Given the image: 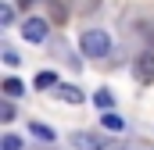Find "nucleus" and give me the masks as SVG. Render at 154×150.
I'll return each mask as SVG.
<instances>
[{"mask_svg": "<svg viewBox=\"0 0 154 150\" xmlns=\"http://www.w3.org/2000/svg\"><path fill=\"white\" fill-rule=\"evenodd\" d=\"M79 50H82L90 61H100V57H108V50H111V36H108L104 29H82Z\"/></svg>", "mask_w": 154, "mask_h": 150, "instance_id": "nucleus-1", "label": "nucleus"}, {"mask_svg": "<svg viewBox=\"0 0 154 150\" xmlns=\"http://www.w3.org/2000/svg\"><path fill=\"white\" fill-rule=\"evenodd\" d=\"M133 75H136V82H143V86H151V82H154V50H147V54L136 57Z\"/></svg>", "mask_w": 154, "mask_h": 150, "instance_id": "nucleus-2", "label": "nucleus"}, {"mask_svg": "<svg viewBox=\"0 0 154 150\" xmlns=\"http://www.w3.org/2000/svg\"><path fill=\"white\" fill-rule=\"evenodd\" d=\"M22 36L29 39V43H43V39H47V22H43V18H32V14H29V18L22 22Z\"/></svg>", "mask_w": 154, "mask_h": 150, "instance_id": "nucleus-3", "label": "nucleus"}, {"mask_svg": "<svg viewBox=\"0 0 154 150\" xmlns=\"http://www.w3.org/2000/svg\"><path fill=\"white\" fill-rule=\"evenodd\" d=\"M72 147L75 150H104V136H97V132H72Z\"/></svg>", "mask_w": 154, "mask_h": 150, "instance_id": "nucleus-4", "label": "nucleus"}, {"mask_svg": "<svg viewBox=\"0 0 154 150\" xmlns=\"http://www.w3.org/2000/svg\"><path fill=\"white\" fill-rule=\"evenodd\" d=\"M54 97H57L61 104H86V97H82V89H79V86H68V82H61V86L54 89Z\"/></svg>", "mask_w": 154, "mask_h": 150, "instance_id": "nucleus-5", "label": "nucleus"}, {"mask_svg": "<svg viewBox=\"0 0 154 150\" xmlns=\"http://www.w3.org/2000/svg\"><path fill=\"white\" fill-rule=\"evenodd\" d=\"M29 132H32L36 140H43V143H54V136H57V132H54L50 125H43V122H29Z\"/></svg>", "mask_w": 154, "mask_h": 150, "instance_id": "nucleus-6", "label": "nucleus"}, {"mask_svg": "<svg viewBox=\"0 0 154 150\" xmlns=\"http://www.w3.org/2000/svg\"><path fill=\"white\" fill-rule=\"evenodd\" d=\"M93 104H97L100 111L108 114L111 107H115V97H111V89H97V93H93Z\"/></svg>", "mask_w": 154, "mask_h": 150, "instance_id": "nucleus-7", "label": "nucleus"}, {"mask_svg": "<svg viewBox=\"0 0 154 150\" xmlns=\"http://www.w3.org/2000/svg\"><path fill=\"white\" fill-rule=\"evenodd\" d=\"M100 125H104L108 132H122V129H125V122H122L115 111H108V114H104V118H100Z\"/></svg>", "mask_w": 154, "mask_h": 150, "instance_id": "nucleus-8", "label": "nucleus"}, {"mask_svg": "<svg viewBox=\"0 0 154 150\" xmlns=\"http://www.w3.org/2000/svg\"><path fill=\"white\" fill-rule=\"evenodd\" d=\"M61 82H57V75L54 72H39L36 75V89H57Z\"/></svg>", "mask_w": 154, "mask_h": 150, "instance_id": "nucleus-9", "label": "nucleus"}, {"mask_svg": "<svg viewBox=\"0 0 154 150\" xmlns=\"http://www.w3.org/2000/svg\"><path fill=\"white\" fill-rule=\"evenodd\" d=\"M4 93H7V97H22V93H25L22 79H7V82H4Z\"/></svg>", "mask_w": 154, "mask_h": 150, "instance_id": "nucleus-10", "label": "nucleus"}, {"mask_svg": "<svg viewBox=\"0 0 154 150\" xmlns=\"http://www.w3.org/2000/svg\"><path fill=\"white\" fill-rule=\"evenodd\" d=\"M50 18H54L57 25H61V22H68V18H65V4H61V0H50Z\"/></svg>", "mask_w": 154, "mask_h": 150, "instance_id": "nucleus-11", "label": "nucleus"}, {"mask_svg": "<svg viewBox=\"0 0 154 150\" xmlns=\"http://www.w3.org/2000/svg\"><path fill=\"white\" fill-rule=\"evenodd\" d=\"M14 22V7L11 4H0V25H11Z\"/></svg>", "mask_w": 154, "mask_h": 150, "instance_id": "nucleus-12", "label": "nucleus"}, {"mask_svg": "<svg viewBox=\"0 0 154 150\" xmlns=\"http://www.w3.org/2000/svg\"><path fill=\"white\" fill-rule=\"evenodd\" d=\"M75 7L82 11V14H90V11H97V7H100V0H75Z\"/></svg>", "mask_w": 154, "mask_h": 150, "instance_id": "nucleus-13", "label": "nucleus"}, {"mask_svg": "<svg viewBox=\"0 0 154 150\" xmlns=\"http://www.w3.org/2000/svg\"><path fill=\"white\" fill-rule=\"evenodd\" d=\"M0 147H4V150H22V140H18V136H11V132H7V136H4V143H0Z\"/></svg>", "mask_w": 154, "mask_h": 150, "instance_id": "nucleus-14", "label": "nucleus"}, {"mask_svg": "<svg viewBox=\"0 0 154 150\" xmlns=\"http://www.w3.org/2000/svg\"><path fill=\"white\" fill-rule=\"evenodd\" d=\"M11 118H14V107H11V104H4V111H0V122H11Z\"/></svg>", "mask_w": 154, "mask_h": 150, "instance_id": "nucleus-15", "label": "nucleus"}, {"mask_svg": "<svg viewBox=\"0 0 154 150\" xmlns=\"http://www.w3.org/2000/svg\"><path fill=\"white\" fill-rule=\"evenodd\" d=\"M32 4H36V0H18V7H32Z\"/></svg>", "mask_w": 154, "mask_h": 150, "instance_id": "nucleus-16", "label": "nucleus"}, {"mask_svg": "<svg viewBox=\"0 0 154 150\" xmlns=\"http://www.w3.org/2000/svg\"><path fill=\"white\" fill-rule=\"evenodd\" d=\"M111 150H133V147H111Z\"/></svg>", "mask_w": 154, "mask_h": 150, "instance_id": "nucleus-17", "label": "nucleus"}]
</instances>
